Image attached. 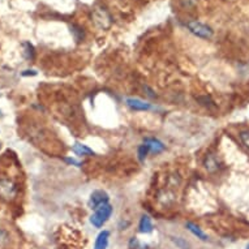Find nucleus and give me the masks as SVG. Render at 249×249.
<instances>
[{
    "instance_id": "obj_2",
    "label": "nucleus",
    "mask_w": 249,
    "mask_h": 249,
    "mask_svg": "<svg viewBox=\"0 0 249 249\" xmlns=\"http://www.w3.org/2000/svg\"><path fill=\"white\" fill-rule=\"evenodd\" d=\"M187 28L192 34H195L196 37L202 38V39H210L213 37V29L208 25L198 22V21H189L187 22Z\"/></svg>"
},
{
    "instance_id": "obj_10",
    "label": "nucleus",
    "mask_w": 249,
    "mask_h": 249,
    "mask_svg": "<svg viewBox=\"0 0 249 249\" xmlns=\"http://www.w3.org/2000/svg\"><path fill=\"white\" fill-rule=\"evenodd\" d=\"M139 230L140 232L142 233H150L153 231V222L149 215H142L140 219L139 223Z\"/></svg>"
},
{
    "instance_id": "obj_4",
    "label": "nucleus",
    "mask_w": 249,
    "mask_h": 249,
    "mask_svg": "<svg viewBox=\"0 0 249 249\" xmlns=\"http://www.w3.org/2000/svg\"><path fill=\"white\" fill-rule=\"evenodd\" d=\"M108 200H110V197L107 195V192L105 191H94V192L90 195L89 198V206L90 209H93L95 210L99 206H102L105 204H108Z\"/></svg>"
},
{
    "instance_id": "obj_8",
    "label": "nucleus",
    "mask_w": 249,
    "mask_h": 249,
    "mask_svg": "<svg viewBox=\"0 0 249 249\" xmlns=\"http://www.w3.org/2000/svg\"><path fill=\"white\" fill-rule=\"evenodd\" d=\"M204 166L209 172H215L216 170L219 168V160H218V158H216V155L215 154L206 155L204 160Z\"/></svg>"
},
{
    "instance_id": "obj_5",
    "label": "nucleus",
    "mask_w": 249,
    "mask_h": 249,
    "mask_svg": "<svg viewBox=\"0 0 249 249\" xmlns=\"http://www.w3.org/2000/svg\"><path fill=\"white\" fill-rule=\"evenodd\" d=\"M125 103H127V106L129 108L135 111H149L153 108L150 103L143 102V101L139 98H127L125 99Z\"/></svg>"
},
{
    "instance_id": "obj_15",
    "label": "nucleus",
    "mask_w": 249,
    "mask_h": 249,
    "mask_svg": "<svg viewBox=\"0 0 249 249\" xmlns=\"http://www.w3.org/2000/svg\"><path fill=\"white\" fill-rule=\"evenodd\" d=\"M239 137H240L241 142H243L245 145V147H248V149H249V131L240 132V135H239Z\"/></svg>"
},
{
    "instance_id": "obj_18",
    "label": "nucleus",
    "mask_w": 249,
    "mask_h": 249,
    "mask_svg": "<svg viewBox=\"0 0 249 249\" xmlns=\"http://www.w3.org/2000/svg\"><path fill=\"white\" fill-rule=\"evenodd\" d=\"M245 249H249V244H248V245H247V248H245Z\"/></svg>"
},
{
    "instance_id": "obj_11",
    "label": "nucleus",
    "mask_w": 249,
    "mask_h": 249,
    "mask_svg": "<svg viewBox=\"0 0 249 249\" xmlns=\"http://www.w3.org/2000/svg\"><path fill=\"white\" fill-rule=\"evenodd\" d=\"M73 151H74V154H77V155H88V157H90V155H94V151L91 150L90 147H88L86 145H82V143H78L76 142L73 145Z\"/></svg>"
},
{
    "instance_id": "obj_14",
    "label": "nucleus",
    "mask_w": 249,
    "mask_h": 249,
    "mask_svg": "<svg viewBox=\"0 0 249 249\" xmlns=\"http://www.w3.org/2000/svg\"><path fill=\"white\" fill-rule=\"evenodd\" d=\"M147 153H150L149 151V147L143 143V145H141V146L139 147V158L140 160H145V158H146Z\"/></svg>"
},
{
    "instance_id": "obj_17",
    "label": "nucleus",
    "mask_w": 249,
    "mask_h": 249,
    "mask_svg": "<svg viewBox=\"0 0 249 249\" xmlns=\"http://www.w3.org/2000/svg\"><path fill=\"white\" fill-rule=\"evenodd\" d=\"M24 76H28V74H32V76H36L37 72H34V71H25V73H22Z\"/></svg>"
},
{
    "instance_id": "obj_7",
    "label": "nucleus",
    "mask_w": 249,
    "mask_h": 249,
    "mask_svg": "<svg viewBox=\"0 0 249 249\" xmlns=\"http://www.w3.org/2000/svg\"><path fill=\"white\" fill-rule=\"evenodd\" d=\"M143 143L149 147V151L154 153V154H160V153L164 150V145L157 139H145L143 140Z\"/></svg>"
},
{
    "instance_id": "obj_6",
    "label": "nucleus",
    "mask_w": 249,
    "mask_h": 249,
    "mask_svg": "<svg viewBox=\"0 0 249 249\" xmlns=\"http://www.w3.org/2000/svg\"><path fill=\"white\" fill-rule=\"evenodd\" d=\"M108 240H110V231L103 230L98 233V236L95 239L94 249H107L108 247Z\"/></svg>"
},
{
    "instance_id": "obj_13",
    "label": "nucleus",
    "mask_w": 249,
    "mask_h": 249,
    "mask_svg": "<svg viewBox=\"0 0 249 249\" xmlns=\"http://www.w3.org/2000/svg\"><path fill=\"white\" fill-rule=\"evenodd\" d=\"M128 247H129V249H145L146 248L145 245L140 243V240L137 239V237H132L131 240H129V244H128Z\"/></svg>"
},
{
    "instance_id": "obj_3",
    "label": "nucleus",
    "mask_w": 249,
    "mask_h": 249,
    "mask_svg": "<svg viewBox=\"0 0 249 249\" xmlns=\"http://www.w3.org/2000/svg\"><path fill=\"white\" fill-rule=\"evenodd\" d=\"M18 188L16 183L9 179H0V198L4 201H11L17 196Z\"/></svg>"
},
{
    "instance_id": "obj_12",
    "label": "nucleus",
    "mask_w": 249,
    "mask_h": 249,
    "mask_svg": "<svg viewBox=\"0 0 249 249\" xmlns=\"http://www.w3.org/2000/svg\"><path fill=\"white\" fill-rule=\"evenodd\" d=\"M11 241V235L7 230L0 229V248H5Z\"/></svg>"
},
{
    "instance_id": "obj_16",
    "label": "nucleus",
    "mask_w": 249,
    "mask_h": 249,
    "mask_svg": "<svg viewBox=\"0 0 249 249\" xmlns=\"http://www.w3.org/2000/svg\"><path fill=\"white\" fill-rule=\"evenodd\" d=\"M25 47H26V57L28 59H33L34 57V47L30 43H25Z\"/></svg>"
},
{
    "instance_id": "obj_1",
    "label": "nucleus",
    "mask_w": 249,
    "mask_h": 249,
    "mask_svg": "<svg viewBox=\"0 0 249 249\" xmlns=\"http://www.w3.org/2000/svg\"><path fill=\"white\" fill-rule=\"evenodd\" d=\"M112 212H114V208L110 204H105L102 206H99L94 210V214L90 216V223L97 229L102 227L110 219V216L112 215Z\"/></svg>"
},
{
    "instance_id": "obj_9",
    "label": "nucleus",
    "mask_w": 249,
    "mask_h": 249,
    "mask_svg": "<svg viewBox=\"0 0 249 249\" xmlns=\"http://www.w3.org/2000/svg\"><path fill=\"white\" fill-rule=\"evenodd\" d=\"M185 226H187V229H188L189 231H191V232L197 237V239H200V240L202 241H208L209 239L208 235H206V233L200 229V226H197L196 223H193V222H188Z\"/></svg>"
}]
</instances>
